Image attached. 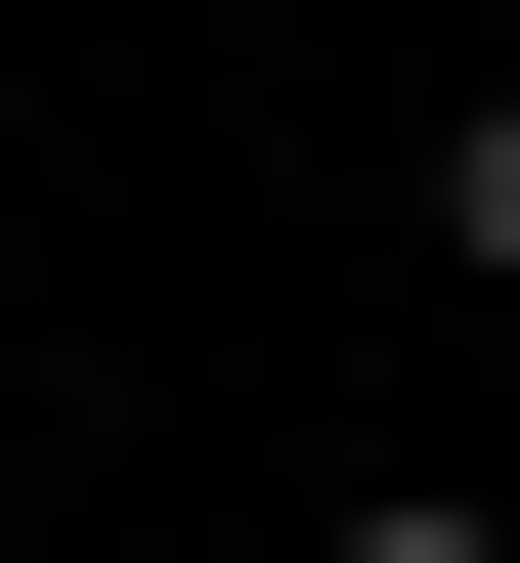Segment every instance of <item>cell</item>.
<instances>
[{"label": "cell", "mask_w": 520, "mask_h": 563, "mask_svg": "<svg viewBox=\"0 0 520 563\" xmlns=\"http://www.w3.org/2000/svg\"><path fill=\"white\" fill-rule=\"evenodd\" d=\"M347 563H520V520H477V477H347Z\"/></svg>", "instance_id": "7a4b0ae2"}, {"label": "cell", "mask_w": 520, "mask_h": 563, "mask_svg": "<svg viewBox=\"0 0 520 563\" xmlns=\"http://www.w3.org/2000/svg\"><path fill=\"white\" fill-rule=\"evenodd\" d=\"M434 261H477V303H520V87H477V131H434Z\"/></svg>", "instance_id": "6da1fadb"}]
</instances>
